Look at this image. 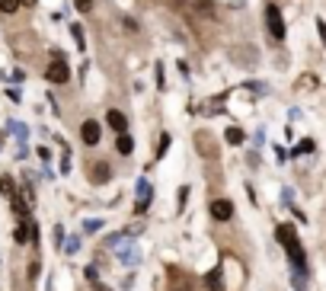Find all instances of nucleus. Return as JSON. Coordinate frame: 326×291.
Wrapping results in <instances>:
<instances>
[{
	"instance_id": "nucleus-1",
	"label": "nucleus",
	"mask_w": 326,
	"mask_h": 291,
	"mask_svg": "<svg viewBox=\"0 0 326 291\" xmlns=\"http://www.w3.org/2000/svg\"><path fill=\"white\" fill-rule=\"evenodd\" d=\"M275 237L285 246V253L291 259V269H294V291H307V262H304V250L301 240H297V230L291 224H278L275 227Z\"/></svg>"
},
{
	"instance_id": "nucleus-2",
	"label": "nucleus",
	"mask_w": 326,
	"mask_h": 291,
	"mask_svg": "<svg viewBox=\"0 0 326 291\" xmlns=\"http://www.w3.org/2000/svg\"><path fill=\"white\" fill-rule=\"evenodd\" d=\"M115 246H119V250H115V259L125 262V266H137L141 253L135 250V240H131V237H119V240H115Z\"/></svg>"
},
{
	"instance_id": "nucleus-3",
	"label": "nucleus",
	"mask_w": 326,
	"mask_h": 291,
	"mask_svg": "<svg viewBox=\"0 0 326 291\" xmlns=\"http://www.w3.org/2000/svg\"><path fill=\"white\" fill-rule=\"evenodd\" d=\"M45 77L51 80V84H68V80H70V68H68V61H64L61 54H54V61L48 64Z\"/></svg>"
},
{
	"instance_id": "nucleus-4",
	"label": "nucleus",
	"mask_w": 326,
	"mask_h": 291,
	"mask_svg": "<svg viewBox=\"0 0 326 291\" xmlns=\"http://www.w3.org/2000/svg\"><path fill=\"white\" fill-rule=\"evenodd\" d=\"M266 23H269V32H272V38H285V19H281V13H278V7L275 3H269L266 7Z\"/></svg>"
},
{
	"instance_id": "nucleus-5",
	"label": "nucleus",
	"mask_w": 326,
	"mask_h": 291,
	"mask_svg": "<svg viewBox=\"0 0 326 291\" xmlns=\"http://www.w3.org/2000/svg\"><path fill=\"white\" fill-rule=\"evenodd\" d=\"M80 138H84V144H99V138H103V128H99V122L86 119V122L80 125Z\"/></svg>"
},
{
	"instance_id": "nucleus-6",
	"label": "nucleus",
	"mask_w": 326,
	"mask_h": 291,
	"mask_svg": "<svg viewBox=\"0 0 326 291\" xmlns=\"http://www.w3.org/2000/svg\"><path fill=\"white\" fill-rule=\"evenodd\" d=\"M151 199H154V189L147 186V179H141V183H137V211H147Z\"/></svg>"
},
{
	"instance_id": "nucleus-7",
	"label": "nucleus",
	"mask_w": 326,
	"mask_h": 291,
	"mask_svg": "<svg viewBox=\"0 0 326 291\" xmlns=\"http://www.w3.org/2000/svg\"><path fill=\"white\" fill-rule=\"evenodd\" d=\"M211 215L218 218V221H227V218L234 215V205L224 202V199H218V202H211Z\"/></svg>"
},
{
	"instance_id": "nucleus-8",
	"label": "nucleus",
	"mask_w": 326,
	"mask_h": 291,
	"mask_svg": "<svg viewBox=\"0 0 326 291\" xmlns=\"http://www.w3.org/2000/svg\"><path fill=\"white\" fill-rule=\"evenodd\" d=\"M106 122L112 125V128L119 131V135H125V128H128V119H125V115H121L119 109H109V115H106Z\"/></svg>"
},
{
	"instance_id": "nucleus-9",
	"label": "nucleus",
	"mask_w": 326,
	"mask_h": 291,
	"mask_svg": "<svg viewBox=\"0 0 326 291\" xmlns=\"http://www.w3.org/2000/svg\"><path fill=\"white\" fill-rule=\"evenodd\" d=\"M317 151V144H313L310 138H301L294 147H291V157H304V154H313Z\"/></svg>"
},
{
	"instance_id": "nucleus-10",
	"label": "nucleus",
	"mask_w": 326,
	"mask_h": 291,
	"mask_svg": "<svg viewBox=\"0 0 326 291\" xmlns=\"http://www.w3.org/2000/svg\"><path fill=\"white\" fill-rule=\"evenodd\" d=\"M109 176H112V170H109V163H96L93 167V183H109Z\"/></svg>"
},
{
	"instance_id": "nucleus-11",
	"label": "nucleus",
	"mask_w": 326,
	"mask_h": 291,
	"mask_svg": "<svg viewBox=\"0 0 326 291\" xmlns=\"http://www.w3.org/2000/svg\"><path fill=\"white\" fill-rule=\"evenodd\" d=\"M115 151H119L121 157H128V154L135 151V141H131L128 135H119V144H115Z\"/></svg>"
},
{
	"instance_id": "nucleus-12",
	"label": "nucleus",
	"mask_w": 326,
	"mask_h": 291,
	"mask_svg": "<svg viewBox=\"0 0 326 291\" xmlns=\"http://www.w3.org/2000/svg\"><path fill=\"white\" fill-rule=\"evenodd\" d=\"M0 192H3L7 199H13V195H16V186H13V179H10V176L0 179Z\"/></svg>"
},
{
	"instance_id": "nucleus-13",
	"label": "nucleus",
	"mask_w": 326,
	"mask_h": 291,
	"mask_svg": "<svg viewBox=\"0 0 326 291\" xmlns=\"http://www.w3.org/2000/svg\"><path fill=\"white\" fill-rule=\"evenodd\" d=\"M10 131H13V135H16L19 141H26V135H29V128H26L23 122H10Z\"/></svg>"
},
{
	"instance_id": "nucleus-14",
	"label": "nucleus",
	"mask_w": 326,
	"mask_h": 291,
	"mask_svg": "<svg viewBox=\"0 0 326 291\" xmlns=\"http://www.w3.org/2000/svg\"><path fill=\"white\" fill-rule=\"evenodd\" d=\"M23 0H0V13H16Z\"/></svg>"
},
{
	"instance_id": "nucleus-15",
	"label": "nucleus",
	"mask_w": 326,
	"mask_h": 291,
	"mask_svg": "<svg viewBox=\"0 0 326 291\" xmlns=\"http://www.w3.org/2000/svg\"><path fill=\"white\" fill-rule=\"evenodd\" d=\"M77 250H80V237H68V240H64V253H68V256H74Z\"/></svg>"
},
{
	"instance_id": "nucleus-16",
	"label": "nucleus",
	"mask_w": 326,
	"mask_h": 291,
	"mask_svg": "<svg viewBox=\"0 0 326 291\" xmlns=\"http://www.w3.org/2000/svg\"><path fill=\"white\" fill-rule=\"evenodd\" d=\"M227 141H230V144H243V141H246V135H243L240 128H227Z\"/></svg>"
},
{
	"instance_id": "nucleus-17",
	"label": "nucleus",
	"mask_w": 326,
	"mask_h": 291,
	"mask_svg": "<svg viewBox=\"0 0 326 291\" xmlns=\"http://www.w3.org/2000/svg\"><path fill=\"white\" fill-rule=\"evenodd\" d=\"M70 32H74V42H77V48H86V45H84V29H80V26H70Z\"/></svg>"
},
{
	"instance_id": "nucleus-18",
	"label": "nucleus",
	"mask_w": 326,
	"mask_h": 291,
	"mask_svg": "<svg viewBox=\"0 0 326 291\" xmlns=\"http://www.w3.org/2000/svg\"><path fill=\"white\" fill-rule=\"evenodd\" d=\"M99 227H103V221H96V218H90V221L84 224V230H86V234H96Z\"/></svg>"
},
{
	"instance_id": "nucleus-19",
	"label": "nucleus",
	"mask_w": 326,
	"mask_h": 291,
	"mask_svg": "<svg viewBox=\"0 0 326 291\" xmlns=\"http://www.w3.org/2000/svg\"><path fill=\"white\" fill-rule=\"evenodd\" d=\"M167 147H170V135H163V138H160V147H157V157H163Z\"/></svg>"
},
{
	"instance_id": "nucleus-20",
	"label": "nucleus",
	"mask_w": 326,
	"mask_h": 291,
	"mask_svg": "<svg viewBox=\"0 0 326 291\" xmlns=\"http://www.w3.org/2000/svg\"><path fill=\"white\" fill-rule=\"evenodd\" d=\"M77 10H80V13H90V10H93V0H77Z\"/></svg>"
},
{
	"instance_id": "nucleus-21",
	"label": "nucleus",
	"mask_w": 326,
	"mask_h": 291,
	"mask_svg": "<svg viewBox=\"0 0 326 291\" xmlns=\"http://www.w3.org/2000/svg\"><path fill=\"white\" fill-rule=\"evenodd\" d=\"M54 240H58V246L64 243V240H68V237H64V227H61V224H58V227H54Z\"/></svg>"
},
{
	"instance_id": "nucleus-22",
	"label": "nucleus",
	"mask_w": 326,
	"mask_h": 291,
	"mask_svg": "<svg viewBox=\"0 0 326 291\" xmlns=\"http://www.w3.org/2000/svg\"><path fill=\"white\" fill-rule=\"evenodd\" d=\"M317 32H320V38L326 42V23H323V19H317Z\"/></svg>"
},
{
	"instance_id": "nucleus-23",
	"label": "nucleus",
	"mask_w": 326,
	"mask_h": 291,
	"mask_svg": "<svg viewBox=\"0 0 326 291\" xmlns=\"http://www.w3.org/2000/svg\"><path fill=\"white\" fill-rule=\"evenodd\" d=\"M23 3H26V7H32V3H35V0H23Z\"/></svg>"
}]
</instances>
